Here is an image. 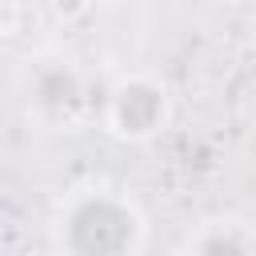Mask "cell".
Here are the masks:
<instances>
[{
  "mask_svg": "<svg viewBox=\"0 0 256 256\" xmlns=\"http://www.w3.org/2000/svg\"><path fill=\"white\" fill-rule=\"evenodd\" d=\"M64 244L72 256H128L136 244V220L112 196H88L68 212Z\"/></svg>",
  "mask_w": 256,
  "mask_h": 256,
  "instance_id": "obj_1",
  "label": "cell"
},
{
  "mask_svg": "<svg viewBox=\"0 0 256 256\" xmlns=\"http://www.w3.org/2000/svg\"><path fill=\"white\" fill-rule=\"evenodd\" d=\"M112 112H116V124H120L124 132L140 136V132H152V128L160 124V116H164V96H160L156 84L136 80V84H124V88L116 92Z\"/></svg>",
  "mask_w": 256,
  "mask_h": 256,
  "instance_id": "obj_2",
  "label": "cell"
},
{
  "mask_svg": "<svg viewBox=\"0 0 256 256\" xmlns=\"http://www.w3.org/2000/svg\"><path fill=\"white\" fill-rule=\"evenodd\" d=\"M32 100L48 112V116H68L80 108L84 100V84L68 64H44L32 80Z\"/></svg>",
  "mask_w": 256,
  "mask_h": 256,
  "instance_id": "obj_3",
  "label": "cell"
},
{
  "mask_svg": "<svg viewBox=\"0 0 256 256\" xmlns=\"http://www.w3.org/2000/svg\"><path fill=\"white\" fill-rule=\"evenodd\" d=\"M200 256H252L248 244L232 232H212L204 244H200Z\"/></svg>",
  "mask_w": 256,
  "mask_h": 256,
  "instance_id": "obj_4",
  "label": "cell"
}]
</instances>
